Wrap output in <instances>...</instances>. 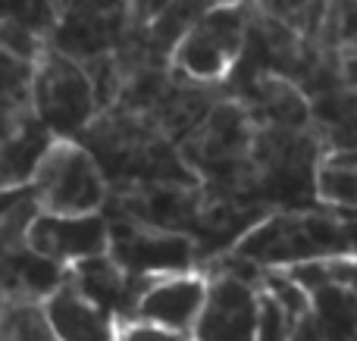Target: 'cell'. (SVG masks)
Listing matches in <instances>:
<instances>
[{
  "mask_svg": "<svg viewBox=\"0 0 357 341\" xmlns=\"http://www.w3.org/2000/svg\"><path fill=\"white\" fill-rule=\"evenodd\" d=\"M31 79H35V63L0 50V116L31 113Z\"/></svg>",
  "mask_w": 357,
  "mask_h": 341,
  "instance_id": "cell-15",
  "label": "cell"
},
{
  "mask_svg": "<svg viewBox=\"0 0 357 341\" xmlns=\"http://www.w3.org/2000/svg\"><path fill=\"white\" fill-rule=\"evenodd\" d=\"M129 29V3H56L50 47L75 63L116 54Z\"/></svg>",
  "mask_w": 357,
  "mask_h": 341,
  "instance_id": "cell-6",
  "label": "cell"
},
{
  "mask_svg": "<svg viewBox=\"0 0 357 341\" xmlns=\"http://www.w3.org/2000/svg\"><path fill=\"white\" fill-rule=\"evenodd\" d=\"M301 319H295L270 292L257 288V341H289L295 326Z\"/></svg>",
  "mask_w": 357,
  "mask_h": 341,
  "instance_id": "cell-16",
  "label": "cell"
},
{
  "mask_svg": "<svg viewBox=\"0 0 357 341\" xmlns=\"http://www.w3.org/2000/svg\"><path fill=\"white\" fill-rule=\"evenodd\" d=\"M31 116L44 125L54 138L79 141L94 119L100 116L94 88L82 63L63 56L47 44L35 63L31 79Z\"/></svg>",
  "mask_w": 357,
  "mask_h": 341,
  "instance_id": "cell-4",
  "label": "cell"
},
{
  "mask_svg": "<svg viewBox=\"0 0 357 341\" xmlns=\"http://www.w3.org/2000/svg\"><path fill=\"white\" fill-rule=\"evenodd\" d=\"M226 254L257 269H291L304 263L348 260L354 254L348 219H329L317 213H273L257 219Z\"/></svg>",
  "mask_w": 357,
  "mask_h": 341,
  "instance_id": "cell-1",
  "label": "cell"
},
{
  "mask_svg": "<svg viewBox=\"0 0 357 341\" xmlns=\"http://www.w3.org/2000/svg\"><path fill=\"white\" fill-rule=\"evenodd\" d=\"M326 157H335V160L348 163V166H357V148H345V150H329Z\"/></svg>",
  "mask_w": 357,
  "mask_h": 341,
  "instance_id": "cell-21",
  "label": "cell"
},
{
  "mask_svg": "<svg viewBox=\"0 0 357 341\" xmlns=\"http://www.w3.org/2000/svg\"><path fill=\"white\" fill-rule=\"evenodd\" d=\"M44 310H47V319L54 326L56 341H116L119 323L107 310H100L98 304H91L69 282V276L44 301Z\"/></svg>",
  "mask_w": 357,
  "mask_h": 341,
  "instance_id": "cell-11",
  "label": "cell"
},
{
  "mask_svg": "<svg viewBox=\"0 0 357 341\" xmlns=\"http://www.w3.org/2000/svg\"><path fill=\"white\" fill-rule=\"evenodd\" d=\"M310 317L326 341H357V292L323 282L310 292Z\"/></svg>",
  "mask_w": 357,
  "mask_h": 341,
  "instance_id": "cell-12",
  "label": "cell"
},
{
  "mask_svg": "<svg viewBox=\"0 0 357 341\" xmlns=\"http://www.w3.org/2000/svg\"><path fill=\"white\" fill-rule=\"evenodd\" d=\"M3 307H6V294H3V288H0V313H3Z\"/></svg>",
  "mask_w": 357,
  "mask_h": 341,
  "instance_id": "cell-22",
  "label": "cell"
},
{
  "mask_svg": "<svg viewBox=\"0 0 357 341\" xmlns=\"http://www.w3.org/2000/svg\"><path fill=\"white\" fill-rule=\"evenodd\" d=\"M207 301L188 341H257V285L232 273L201 269Z\"/></svg>",
  "mask_w": 357,
  "mask_h": 341,
  "instance_id": "cell-7",
  "label": "cell"
},
{
  "mask_svg": "<svg viewBox=\"0 0 357 341\" xmlns=\"http://www.w3.org/2000/svg\"><path fill=\"white\" fill-rule=\"evenodd\" d=\"M251 6L241 3H213L204 6L182 41L169 56V69L195 85H220L235 72L248 44L251 29Z\"/></svg>",
  "mask_w": 357,
  "mask_h": 341,
  "instance_id": "cell-3",
  "label": "cell"
},
{
  "mask_svg": "<svg viewBox=\"0 0 357 341\" xmlns=\"http://www.w3.org/2000/svg\"><path fill=\"white\" fill-rule=\"evenodd\" d=\"M314 194L320 204L357 216V166H348L335 157H323L314 173Z\"/></svg>",
  "mask_w": 357,
  "mask_h": 341,
  "instance_id": "cell-14",
  "label": "cell"
},
{
  "mask_svg": "<svg viewBox=\"0 0 357 341\" xmlns=\"http://www.w3.org/2000/svg\"><path fill=\"white\" fill-rule=\"evenodd\" d=\"M339 79L345 91L357 97V54H339Z\"/></svg>",
  "mask_w": 357,
  "mask_h": 341,
  "instance_id": "cell-19",
  "label": "cell"
},
{
  "mask_svg": "<svg viewBox=\"0 0 357 341\" xmlns=\"http://www.w3.org/2000/svg\"><path fill=\"white\" fill-rule=\"evenodd\" d=\"M289 341H326V338H323V332L317 329L314 317L307 313V317H304L301 323L295 326V332H291V338H289Z\"/></svg>",
  "mask_w": 357,
  "mask_h": 341,
  "instance_id": "cell-20",
  "label": "cell"
},
{
  "mask_svg": "<svg viewBox=\"0 0 357 341\" xmlns=\"http://www.w3.org/2000/svg\"><path fill=\"white\" fill-rule=\"evenodd\" d=\"M69 282L85 294L91 304H98L100 310H107L116 323H126L135 313V304L142 298V292L151 285V282H138L129 279L116 263L110 260V254L94 257V260H85L79 267L69 269Z\"/></svg>",
  "mask_w": 357,
  "mask_h": 341,
  "instance_id": "cell-10",
  "label": "cell"
},
{
  "mask_svg": "<svg viewBox=\"0 0 357 341\" xmlns=\"http://www.w3.org/2000/svg\"><path fill=\"white\" fill-rule=\"evenodd\" d=\"M204 301H207V276L201 269L185 276H167V279H154L142 292L132 319L163 326L188 338L204 310Z\"/></svg>",
  "mask_w": 357,
  "mask_h": 341,
  "instance_id": "cell-9",
  "label": "cell"
},
{
  "mask_svg": "<svg viewBox=\"0 0 357 341\" xmlns=\"http://www.w3.org/2000/svg\"><path fill=\"white\" fill-rule=\"evenodd\" d=\"M35 204L47 216H94L104 213L110 198L100 163L82 141L54 138L31 175Z\"/></svg>",
  "mask_w": 357,
  "mask_h": 341,
  "instance_id": "cell-2",
  "label": "cell"
},
{
  "mask_svg": "<svg viewBox=\"0 0 357 341\" xmlns=\"http://www.w3.org/2000/svg\"><path fill=\"white\" fill-rule=\"evenodd\" d=\"M110 223V260L129 279L151 282L167 276H185L201 269V254L191 235L154 229L123 216H107Z\"/></svg>",
  "mask_w": 357,
  "mask_h": 341,
  "instance_id": "cell-5",
  "label": "cell"
},
{
  "mask_svg": "<svg viewBox=\"0 0 357 341\" xmlns=\"http://www.w3.org/2000/svg\"><path fill=\"white\" fill-rule=\"evenodd\" d=\"M29 248L60 269H73L110 251V223L104 213L94 216H47L38 213L29 225Z\"/></svg>",
  "mask_w": 357,
  "mask_h": 341,
  "instance_id": "cell-8",
  "label": "cell"
},
{
  "mask_svg": "<svg viewBox=\"0 0 357 341\" xmlns=\"http://www.w3.org/2000/svg\"><path fill=\"white\" fill-rule=\"evenodd\" d=\"M35 204V191L31 185H13V188H0V223L19 216V213L31 210Z\"/></svg>",
  "mask_w": 357,
  "mask_h": 341,
  "instance_id": "cell-18",
  "label": "cell"
},
{
  "mask_svg": "<svg viewBox=\"0 0 357 341\" xmlns=\"http://www.w3.org/2000/svg\"><path fill=\"white\" fill-rule=\"evenodd\" d=\"M116 341H188V338L178 335V332L163 329V326H154V323H142V319H126V323H119Z\"/></svg>",
  "mask_w": 357,
  "mask_h": 341,
  "instance_id": "cell-17",
  "label": "cell"
},
{
  "mask_svg": "<svg viewBox=\"0 0 357 341\" xmlns=\"http://www.w3.org/2000/svg\"><path fill=\"white\" fill-rule=\"evenodd\" d=\"M0 341H56L44 301L6 298L0 313Z\"/></svg>",
  "mask_w": 357,
  "mask_h": 341,
  "instance_id": "cell-13",
  "label": "cell"
}]
</instances>
